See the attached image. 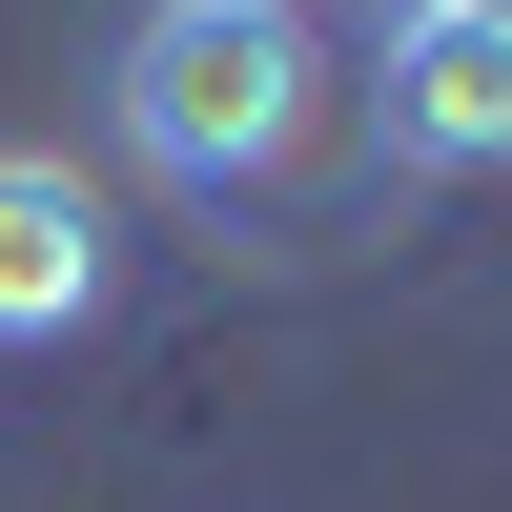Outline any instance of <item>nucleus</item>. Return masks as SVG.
Returning <instances> with one entry per match:
<instances>
[{
    "label": "nucleus",
    "instance_id": "1",
    "mask_svg": "<svg viewBox=\"0 0 512 512\" xmlns=\"http://www.w3.org/2000/svg\"><path fill=\"white\" fill-rule=\"evenodd\" d=\"M308 103H328L308 0H144V21H123V62H103L123 164H144V185H185V205L287 185V164H308Z\"/></svg>",
    "mask_w": 512,
    "mask_h": 512
},
{
    "label": "nucleus",
    "instance_id": "4",
    "mask_svg": "<svg viewBox=\"0 0 512 512\" xmlns=\"http://www.w3.org/2000/svg\"><path fill=\"white\" fill-rule=\"evenodd\" d=\"M410 21H512V0H410Z\"/></svg>",
    "mask_w": 512,
    "mask_h": 512
},
{
    "label": "nucleus",
    "instance_id": "2",
    "mask_svg": "<svg viewBox=\"0 0 512 512\" xmlns=\"http://www.w3.org/2000/svg\"><path fill=\"white\" fill-rule=\"evenodd\" d=\"M103 287H123V205H103V164L0 144V349H62V328H103Z\"/></svg>",
    "mask_w": 512,
    "mask_h": 512
},
{
    "label": "nucleus",
    "instance_id": "3",
    "mask_svg": "<svg viewBox=\"0 0 512 512\" xmlns=\"http://www.w3.org/2000/svg\"><path fill=\"white\" fill-rule=\"evenodd\" d=\"M369 144H390L410 185H472V164H512V21H410V0H390Z\"/></svg>",
    "mask_w": 512,
    "mask_h": 512
}]
</instances>
